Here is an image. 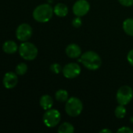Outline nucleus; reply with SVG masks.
Segmentation results:
<instances>
[{
    "instance_id": "1",
    "label": "nucleus",
    "mask_w": 133,
    "mask_h": 133,
    "mask_svg": "<svg viewBox=\"0 0 133 133\" xmlns=\"http://www.w3.org/2000/svg\"><path fill=\"white\" fill-rule=\"evenodd\" d=\"M78 61L89 70H96L100 69L102 65L101 57L99 54L93 51H87L82 54Z\"/></svg>"
},
{
    "instance_id": "2",
    "label": "nucleus",
    "mask_w": 133,
    "mask_h": 133,
    "mask_svg": "<svg viewBox=\"0 0 133 133\" xmlns=\"http://www.w3.org/2000/svg\"><path fill=\"white\" fill-rule=\"evenodd\" d=\"M53 13V8L51 5L44 3L35 7L32 16L34 19L38 23H47L52 19Z\"/></svg>"
},
{
    "instance_id": "3",
    "label": "nucleus",
    "mask_w": 133,
    "mask_h": 133,
    "mask_svg": "<svg viewBox=\"0 0 133 133\" xmlns=\"http://www.w3.org/2000/svg\"><path fill=\"white\" fill-rule=\"evenodd\" d=\"M83 111V104L82 101L76 97H70L65 104V111L70 117H78Z\"/></svg>"
},
{
    "instance_id": "4",
    "label": "nucleus",
    "mask_w": 133,
    "mask_h": 133,
    "mask_svg": "<svg viewBox=\"0 0 133 133\" xmlns=\"http://www.w3.org/2000/svg\"><path fill=\"white\" fill-rule=\"evenodd\" d=\"M19 54L20 55L27 61H32L38 56V48L37 47L31 42L24 41L19 46Z\"/></svg>"
},
{
    "instance_id": "5",
    "label": "nucleus",
    "mask_w": 133,
    "mask_h": 133,
    "mask_svg": "<svg viewBox=\"0 0 133 133\" xmlns=\"http://www.w3.org/2000/svg\"><path fill=\"white\" fill-rule=\"evenodd\" d=\"M42 120L46 127L54 128L60 123L61 120V115L58 110L50 108L46 110L43 115Z\"/></svg>"
},
{
    "instance_id": "6",
    "label": "nucleus",
    "mask_w": 133,
    "mask_h": 133,
    "mask_svg": "<svg viewBox=\"0 0 133 133\" xmlns=\"http://www.w3.org/2000/svg\"><path fill=\"white\" fill-rule=\"evenodd\" d=\"M133 98V90L129 86L121 87L116 94V100L118 104L127 105L129 104Z\"/></svg>"
},
{
    "instance_id": "7",
    "label": "nucleus",
    "mask_w": 133,
    "mask_h": 133,
    "mask_svg": "<svg viewBox=\"0 0 133 133\" xmlns=\"http://www.w3.org/2000/svg\"><path fill=\"white\" fill-rule=\"evenodd\" d=\"M32 27L28 23H21L16 30V37L20 41H27L32 36Z\"/></svg>"
},
{
    "instance_id": "8",
    "label": "nucleus",
    "mask_w": 133,
    "mask_h": 133,
    "mask_svg": "<svg viewBox=\"0 0 133 133\" xmlns=\"http://www.w3.org/2000/svg\"><path fill=\"white\" fill-rule=\"evenodd\" d=\"M81 66L75 62H70L65 65L62 69V72L67 79H74L81 73Z\"/></svg>"
},
{
    "instance_id": "9",
    "label": "nucleus",
    "mask_w": 133,
    "mask_h": 133,
    "mask_svg": "<svg viewBox=\"0 0 133 133\" xmlns=\"http://www.w3.org/2000/svg\"><path fill=\"white\" fill-rule=\"evenodd\" d=\"M90 9V4L87 0H78L72 7L73 13L75 16L82 17L85 16Z\"/></svg>"
},
{
    "instance_id": "10",
    "label": "nucleus",
    "mask_w": 133,
    "mask_h": 133,
    "mask_svg": "<svg viewBox=\"0 0 133 133\" xmlns=\"http://www.w3.org/2000/svg\"><path fill=\"white\" fill-rule=\"evenodd\" d=\"M2 83L6 89H13L18 83V77L16 72H8L5 74Z\"/></svg>"
},
{
    "instance_id": "11",
    "label": "nucleus",
    "mask_w": 133,
    "mask_h": 133,
    "mask_svg": "<svg viewBox=\"0 0 133 133\" xmlns=\"http://www.w3.org/2000/svg\"><path fill=\"white\" fill-rule=\"evenodd\" d=\"M66 55L70 58H78L82 55V48L77 44H70L65 49Z\"/></svg>"
},
{
    "instance_id": "12",
    "label": "nucleus",
    "mask_w": 133,
    "mask_h": 133,
    "mask_svg": "<svg viewBox=\"0 0 133 133\" xmlns=\"http://www.w3.org/2000/svg\"><path fill=\"white\" fill-rule=\"evenodd\" d=\"M19 49L17 44L13 41H6L3 44H2V50L6 54H14L16 52V51Z\"/></svg>"
},
{
    "instance_id": "13",
    "label": "nucleus",
    "mask_w": 133,
    "mask_h": 133,
    "mask_svg": "<svg viewBox=\"0 0 133 133\" xmlns=\"http://www.w3.org/2000/svg\"><path fill=\"white\" fill-rule=\"evenodd\" d=\"M53 12L55 15L59 17H65L68 14L69 9L67 5L63 3H57L53 8Z\"/></svg>"
},
{
    "instance_id": "14",
    "label": "nucleus",
    "mask_w": 133,
    "mask_h": 133,
    "mask_svg": "<svg viewBox=\"0 0 133 133\" xmlns=\"http://www.w3.org/2000/svg\"><path fill=\"white\" fill-rule=\"evenodd\" d=\"M39 104H40V106L44 110L46 111V110L52 108V107L53 105V100L51 96H49L48 94H45L41 97V98L39 100Z\"/></svg>"
},
{
    "instance_id": "15",
    "label": "nucleus",
    "mask_w": 133,
    "mask_h": 133,
    "mask_svg": "<svg viewBox=\"0 0 133 133\" xmlns=\"http://www.w3.org/2000/svg\"><path fill=\"white\" fill-rule=\"evenodd\" d=\"M55 97H56V100L58 101V102H60V103H66L67 101L69 99V94H68V92L66 90H63V89H60V90H58L56 94H55Z\"/></svg>"
},
{
    "instance_id": "16",
    "label": "nucleus",
    "mask_w": 133,
    "mask_h": 133,
    "mask_svg": "<svg viewBox=\"0 0 133 133\" xmlns=\"http://www.w3.org/2000/svg\"><path fill=\"white\" fill-rule=\"evenodd\" d=\"M123 30L126 34L133 37V18H128L123 22Z\"/></svg>"
},
{
    "instance_id": "17",
    "label": "nucleus",
    "mask_w": 133,
    "mask_h": 133,
    "mask_svg": "<svg viewBox=\"0 0 133 133\" xmlns=\"http://www.w3.org/2000/svg\"><path fill=\"white\" fill-rule=\"evenodd\" d=\"M57 132L59 133H73L74 132V127L69 122H63L60 125Z\"/></svg>"
},
{
    "instance_id": "18",
    "label": "nucleus",
    "mask_w": 133,
    "mask_h": 133,
    "mask_svg": "<svg viewBox=\"0 0 133 133\" xmlns=\"http://www.w3.org/2000/svg\"><path fill=\"white\" fill-rule=\"evenodd\" d=\"M114 115L119 119L124 118L126 115V108H125V105L119 104L114 110Z\"/></svg>"
},
{
    "instance_id": "19",
    "label": "nucleus",
    "mask_w": 133,
    "mask_h": 133,
    "mask_svg": "<svg viewBox=\"0 0 133 133\" xmlns=\"http://www.w3.org/2000/svg\"><path fill=\"white\" fill-rule=\"evenodd\" d=\"M27 64L24 63V62H21L20 64H18L16 66V73L18 75V76H23L27 72Z\"/></svg>"
},
{
    "instance_id": "20",
    "label": "nucleus",
    "mask_w": 133,
    "mask_h": 133,
    "mask_svg": "<svg viewBox=\"0 0 133 133\" xmlns=\"http://www.w3.org/2000/svg\"><path fill=\"white\" fill-rule=\"evenodd\" d=\"M62 67L59 63H53L50 65V71L55 74H59L60 72H62Z\"/></svg>"
},
{
    "instance_id": "21",
    "label": "nucleus",
    "mask_w": 133,
    "mask_h": 133,
    "mask_svg": "<svg viewBox=\"0 0 133 133\" xmlns=\"http://www.w3.org/2000/svg\"><path fill=\"white\" fill-rule=\"evenodd\" d=\"M72 25L75 28H79L82 25V20L80 16H76L72 20Z\"/></svg>"
},
{
    "instance_id": "22",
    "label": "nucleus",
    "mask_w": 133,
    "mask_h": 133,
    "mask_svg": "<svg viewBox=\"0 0 133 133\" xmlns=\"http://www.w3.org/2000/svg\"><path fill=\"white\" fill-rule=\"evenodd\" d=\"M118 133H133V129H131L130 127H128V126H123L122 127L121 129H119L118 131Z\"/></svg>"
},
{
    "instance_id": "23",
    "label": "nucleus",
    "mask_w": 133,
    "mask_h": 133,
    "mask_svg": "<svg viewBox=\"0 0 133 133\" xmlns=\"http://www.w3.org/2000/svg\"><path fill=\"white\" fill-rule=\"evenodd\" d=\"M119 3L125 7H130L133 5V0H118Z\"/></svg>"
},
{
    "instance_id": "24",
    "label": "nucleus",
    "mask_w": 133,
    "mask_h": 133,
    "mask_svg": "<svg viewBox=\"0 0 133 133\" xmlns=\"http://www.w3.org/2000/svg\"><path fill=\"white\" fill-rule=\"evenodd\" d=\"M127 60L129 62V63L133 66V49L130 50L127 55Z\"/></svg>"
},
{
    "instance_id": "25",
    "label": "nucleus",
    "mask_w": 133,
    "mask_h": 133,
    "mask_svg": "<svg viewBox=\"0 0 133 133\" xmlns=\"http://www.w3.org/2000/svg\"><path fill=\"white\" fill-rule=\"evenodd\" d=\"M100 133H112V131L111 130H110V129H102V130H100Z\"/></svg>"
},
{
    "instance_id": "26",
    "label": "nucleus",
    "mask_w": 133,
    "mask_h": 133,
    "mask_svg": "<svg viewBox=\"0 0 133 133\" xmlns=\"http://www.w3.org/2000/svg\"><path fill=\"white\" fill-rule=\"evenodd\" d=\"M130 122H131V123H133V118H131V119H130Z\"/></svg>"
}]
</instances>
